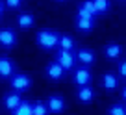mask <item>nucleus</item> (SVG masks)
Masks as SVG:
<instances>
[{
	"instance_id": "obj_7",
	"label": "nucleus",
	"mask_w": 126,
	"mask_h": 115,
	"mask_svg": "<svg viewBox=\"0 0 126 115\" xmlns=\"http://www.w3.org/2000/svg\"><path fill=\"white\" fill-rule=\"evenodd\" d=\"M15 72V63L8 56H0V78H9Z\"/></svg>"
},
{
	"instance_id": "obj_16",
	"label": "nucleus",
	"mask_w": 126,
	"mask_h": 115,
	"mask_svg": "<svg viewBox=\"0 0 126 115\" xmlns=\"http://www.w3.org/2000/svg\"><path fill=\"white\" fill-rule=\"evenodd\" d=\"M17 22H19V26L22 28V30H28V28L33 26L35 19H33V15H32V13H20L19 19H17Z\"/></svg>"
},
{
	"instance_id": "obj_3",
	"label": "nucleus",
	"mask_w": 126,
	"mask_h": 115,
	"mask_svg": "<svg viewBox=\"0 0 126 115\" xmlns=\"http://www.w3.org/2000/svg\"><path fill=\"white\" fill-rule=\"evenodd\" d=\"M56 61H58L65 71H71V69H74L76 56L72 54V50H63V48H59V50L56 52Z\"/></svg>"
},
{
	"instance_id": "obj_20",
	"label": "nucleus",
	"mask_w": 126,
	"mask_h": 115,
	"mask_svg": "<svg viewBox=\"0 0 126 115\" xmlns=\"http://www.w3.org/2000/svg\"><path fill=\"white\" fill-rule=\"evenodd\" d=\"M48 113L50 111L45 102H32V115H48Z\"/></svg>"
},
{
	"instance_id": "obj_9",
	"label": "nucleus",
	"mask_w": 126,
	"mask_h": 115,
	"mask_svg": "<svg viewBox=\"0 0 126 115\" xmlns=\"http://www.w3.org/2000/svg\"><path fill=\"white\" fill-rule=\"evenodd\" d=\"M76 99L82 104H89L94 99V89L91 87L89 83L87 85H78V93H76Z\"/></svg>"
},
{
	"instance_id": "obj_8",
	"label": "nucleus",
	"mask_w": 126,
	"mask_h": 115,
	"mask_svg": "<svg viewBox=\"0 0 126 115\" xmlns=\"http://www.w3.org/2000/svg\"><path fill=\"white\" fill-rule=\"evenodd\" d=\"M96 15H98V13H96V9H94V6H93L91 0H83L82 4H80L78 17H82V19H94Z\"/></svg>"
},
{
	"instance_id": "obj_26",
	"label": "nucleus",
	"mask_w": 126,
	"mask_h": 115,
	"mask_svg": "<svg viewBox=\"0 0 126 115\" xmlns=\"http://www.w3.org/2000/svg\"><path fill=\"white\" fill-rule=\"evenodd\" d=\"M58 2H67V0H58Z\"/></svg>"
},
{
	"instance_id": "obj_24",
	"label": "nucleus",
	"mask_w": 126,
	"mask_h": 115,
	"mask_svg": "<svg viewBox=\"0 0 126 115\" xmlns=\"http://www.w3.org/2000/svg\"><path fill=\"white\" fill-rule=\"evenodd\" d=\"M4 13V2H0V15Z\"/></svg>"
},
{
	"instance_id": "obj_25",
	"label": "nucleus",
	"mask_w": 126,
	"mask_h": 115,
	"mask_svg": "<svg viewBox=\"0 0 126 115\" xmlns=\"http://www.w3.org/2000/svg\"><path fill=\"white\" fill-rule=\"evenodd\" d=\"M122 99H124V100H126V87H124V89H122Z\"/></svg>"
},
{
	"instance_id": "obj_6",
	"label": "nucleus",
	"mask_w": 126,
	"mask_h": 115,
	"mask_svg": "<svg viewBox=\"0 0 126 115\" xmlns=\"http://www.w3.org/2000/svg\"><path fill=\"white\" fill-rule=\"evenodd\" d=\"M72 80H74L76 85H87V83H91V80H93V74H91V71L83 65V67H80V69L74 71Z\"/></svg>"
},
{
	"instance_id": "obj_21",
	"label": "nucleus",
	"mask_w": 126,
	"mask_h": 115,
	"mask_svg": "<svg viewBox=\"0 0 126 115\" xmlns=\"http://www.w3.org/2000/svg\"><path fill=\"white\" fill-rule=\"evenodd\" d=\"M108 115H126V106L122 104H113L108 110Z\"/></svg>"
},
{
	"instance_id": "obj_10",
	"label": "nucleus",
	"mask_w": 126,
	"mask_h": 115,
	"mask_svg": "<svg viewBox=\"0 0 126 115\" xmlns=\"http://www.w3.org/2000/svg\"><path fill=\"white\" fill-rule=\"evenodd\" d=\"M63 74H65V69H63L58 61H50V63L47 65V76H48L50 80L58 82V80L63 78Z\"/></svg>"
},
{
	"instance_id": "obj_13",
	"label": "nucleus",
	"mask_w": 126,
	"mask_h": 115,
	"mask_svg": "<svg viewBox=\"0 0 126 115\" xmlns=\"http://www.w3.org/2000/svg\"><path fill=\"white\" fill-rule=\"evenodd\" d=\"M20 102H22V99H20L19 93H8V95L4 97V106L8 108L9 111H13Z\"/></svg>"
},
{
	"instance_id": "obj_14",
	"label": "nucleus",
	"mask_w": 126,
	"mask_h": 115,
	"mask_svg": "<svg viewBox=\"0 0 126 115\" xmlns=\"http://www.w3.org/2000/svg\"><path fill=\"white\" fill-rule=\"evenodd\" d=\"M76 28H78L82 33H89L94 28V19H82V17H76Z\"/></svg>"
},
{
	"instance_id": "obj_11",
	"label": "nucleus",
	"mask_w": 126,
	"mask_h": 115,
	"mask_svg": "<svg viewBox=\"0 0 126 115\" xmlns=\"http://www.w3.org/2000/svg\"><path fill=\"white\" fill-rule=\"evenodd\" d=\"M76 60L82 61L85 67H89V65L94 61V52H93V50H89V48H80L78 54H76Z\"/></svg>"
},
{
	"instance_id": "obj_5",
	"label": "nucleus",
	"mask_w": 126,
	"mask_h": 115,
	"mask_svg": "<svg viewBox=\"0 0 126 115\" xmlns=\"http://www.w3.org/2000/svg\"><path fill=\"white\" fill-rule=\"evenodd\" d=\"M47 108H48V111L50 113H61L63 110H65V99H63L61 95H52V97H48V100L47 102Z\"/></svg>"
},
{
	"instance_id": "obj_12",
	"label": "nucleus",
	"mask_w": 126,
	"mask_h": 115,
	"mask_svg": "<svg viewBox=\"0 0 126 115\" xmlns=\"http://www.w3.org/2000/svg\"><path fill=\"white\" fill-rule=\"evenodd\" d=\"M104 54H106L108 60H117L119 56L122 54V47L117 45V43H110V45L104 47Z\"/></svg>"
},
{
	"instance_id": "obj_23",
	"label": "nucleus",
	"mask_w": 126,
	"mask_h": 115,
	"mask_svg": "<svg viewBox=\"0 0 126 115\" xmlns=\"http://www.w3.org/2000/svg\"><path fill=\"white\" fill-rule=\"evenodd\" d=\"M119 76L121 78H126V60H122L119 63Z\"/></svg>"
},
{
	"instance_id": "obj_15",
	"label": "nucleus",
	"mask_w": 126,
	"mask_h": 115,
	"mask_svg": "<svg viewBox=\"0 0 126 115\" xmlns=\"http://www.w3.org/2000/svg\"><path fill=\"white\" fill-rule=\"evenodd\" d=\"M117 83H119V78L113 72H106V74L102 76V87L108 89V91H113V89L117 87Z\"/></svg>"
},
{
	"instance_id": "obj_1",
	"label": "nucleus",
	"mask_w": 126,
	"mask_h": 115,
	"mask_svg": "<svg viewBox=\"0 0 126 115\" xmlns=\"http://www.w3.org/2000/svg\"><path fill=\"white\" fill-rule=\"evenodd\" d=\"M58 39L59 33L54 30H39L35 33V43L39 45L43 50H52V48H58Z\"/></svg>"
},
{
	"instance_id": "obj_2",
	"label": "nucleus",
	"mask_w": 126,
	"mask_h": 115,
	"mask_svg": "<svg viewBox=\"0 0 126 115\" xmlns=\"http://www.w3.org/2000/svg\"><path fill=\"white\" fill-rule=\"evenodd\" d=\"M9 85L15 93H24L30 89L32 85V78L28 74H22V72H13L9 76Z\"/></svg>"
},
{
	"instance_id": "obj_18",
	"label": "nucleus",
	"mask_w": 126,
	"mask_h": 115,
	"mask_svg": "<svg viewBox=\"0 0 126 115\" xmlns=\"http://www.w3.org/2000/svg\"><path fill=\"white\" fill-rule=\"evenodd\" d=\"M58 48H63V50H72V48H74V39L69 37V35H61V33H59Z\"/></svg>"
},
{
	"instance_id": "obj_4",
	"label": "nucleus",
	"mask_w": 126,
	"mask_h": 115,
	"mask_svg": "<svg viewBox=\"0 0 126 115\" xmlns=\"http://www.w3.org/2000/svg\"><path fill=\"white\" fill-rule=\"evenodd\" d=\"M17 45V33L11 28H0V47L13 48Z\"/></svg>"
},
{
	"instance_id": "obj_17",
	"label": "nucleus",
	"mask_w": 126,
	"mask_h": 115,
	"mask_svg": "<svg viewBox=\"0 0 126 115\" xmlns=\"http://www.w3.org/2000/svg\"><path fill=\"white\" fill-rule=\"evenodd\" d=\"M11 115H32V102L22 100V102L11 111Z\"/></svg>"
},
{
	"instance_id": "obj_19",
	"label": "nucleus",
	"mask_w": 126,
	"mask_h": 115,
	"mask_svg": "<svg viewBox=\"0 0 126 115\" xmlns=\"http://www.w3.org/2000/svg\"><path fill=\"white\" fill-rule=\"evenodd\" d=\"M91 2H93V6H94L98 15H104V13L110 11V6H111L110 0H91Z\"/></svg>"
},
{
	"instance_id": "obj_22",
	"label": "nucleus",
	"mask_w": 126,
	"mask_h": 115,
	"mask_svg": "<svg viewBox=\"0 0 126 115\" xmlns=\"http://www.w3.org/2000/svg\"><path fill=\"white\" fill-rule=\"evenodd\" d=\"M4 2L8 4V8H11V9L20 8V4H22V0H4Z\"/></svg>"
}]
</instances>
